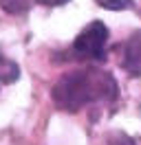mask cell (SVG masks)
Wrapping results in <instances>:
<instances>
[{"instance_id":"cell-1","label":"cell","mask_w":141,"mask_h":145,"mask_svg":"<svg viewBox=\"0 0 141 145\" xmlns=\"http://www.w3.org/2000/svg\"><path fill=\"white\" fill-rule=\"evenodd\" d=\"M51 97L60 110L77 112L88 103L113 101L117 97V82L110 72L101 68H77L57 79Z\"/></svg>"},{"instance_id":"cell-2","label":"cell","mask_w":141,"mask_h":145,"mask_svg":"<svg viewBox=\"0 0 141 145\" xmlns=\"http://www.w3.org/2000/svg\"><path fill=\"white\" fill-rule=\"evenodd\" d=\"M106 42H108V29L104 22H90L84 31L75 37L70 46V55L79 62H101L106 57Z\"/></svg>"},{"instance_id":"cell-3","label":"cell","mask_w":141,"mask_h":145,"mask_svg":"<svg viewBox=\"0 0 141 145\" xmlns=\"http://www.w3.org/2000/svg\"><path fill=\"white\" fill-rule=\"evenodd\" d=\"M123 68L130 75H141V31L123 44Z\"/></svg>"},{"instance_id":"cell-4","label":"cell","mask_w":141,"mask_h":145,"mask_svg":"<svg viewBox=\"0 0 141 145\" xmlns=\"http://www.w3.org/2000/svg\"><path fill=\"white\" fill-rule=\"evenodd\" d=\"M20 77V68H18L16 62H11L9 57L0 53V86H7V84H13Z\"/></svg>"},{"instance_id":"cell-5","label":"cell","mask_w":141,"mask_h":145,"mask_svg":"<svg viewBox=\"0 0 141 145\" xmlns=\"http://www.w3.org/2000/svg\"><path fill=\"white\" fill-rule=\"evenodd\" d=\"M0 9L11 16H22L31 9V0H0Z\"/></svg>"},{"instance_id":"cell-6","label":"cell","mask_w":141,"mask_h":145,"mask_svg":"<svg viewBox=\"0 0 141 145\" xmlns=\"http://www.w3.org/2000/svg\"><path fill=\"white\" fill-rule=\"evenodd\" d=\"M99 7L110 11H123V9H132V0H95Z\"/></svg>"},{"instance_id":"cell-7","label":"cell","mask_w":141,"mask_h":145,"mask_svg":"<svg viewBox=\"0 0 141 145\" xmlns=\"http://www.w3.org/2000/svg\"><path fill=\"white\" fill-rule=\"evenodd\" d=\"M38 2H42V5H49V7H60V5H66L69 0H38Z\"/></svg>"}]
</instances>
